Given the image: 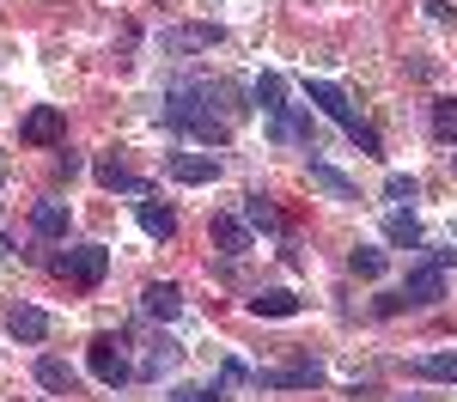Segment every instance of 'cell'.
I'll list each match as a JSON object with an SVG mask.
<instances>
[{
  "instance_id": "obj_20",
  "label": "cell",
  "mask_w": 457,
  "mask_h": 402,
  "mask_svg": "<svg viewBox=\"0 0 457 402\" xmlns=\"http://www.w3.org/2000/svg\"><path fill=\"white\" fill-rule=\"evenodd\" d=\"M250 98L262 104V116H281V110H287V79H281V73H262V79L250 86Z\"/></svg>"
},
{
  "instance_id": "obj_22",
  "label": "cell",
  "mask_w": 457,
  "mask_h": 402,
  "mask_svg": "<svg viewBox=\"0 0 457 402\" xmlns=\"http://www.w3.org/2000/svg\"><path fill=\"white\" fill-rule=\"evenodd\" d=\"M433 141L457 146V98H433Z\"/></svg>"
},
{
  "instance_id": "obj_26",
  "label": "cell",
  "mask_w": 457,
  "mask_h": 402,
  "mask_svg": "<svg viewBox=\"0 0 457 402\" xmlns=\"http://www.w3.org/2000/svg\"><path fill=\"white\" fill-rule=\"evenodd\" d=\"M415 195H421V183L409 177V171H390V177H385V201H396V208H409Z\"/></svg>"
},
{
  "instance_id": "obj_25",
  "label": "cell",
  "mask_w": 457,
  "mask_h": 402,
  "mask_svg": "<svg viewBox=\"0 0 457 402\" xmlns=\"http://www.w3.org/2000/svg\"><path fill=\"white\" fill-rule=\"evenodd\" d=\"M348 268L360 275V281H378V275H385V250H372V244H360V250L348 256Z\"/></svg>"
},
{
  "instance_id": "obj_16",
  "label": "cell",
  "mask_w": 457,
  "mask_h": 402,
  "mask_svg": "<svg viewBox=\"0 0 457 402\" xmlns=\"http://www.w3.org/2000/svg\"><path fill=\"white\" fill-rule=\"evenodd\" d=\"M6 329H12L19 341H43V335H49V317H43L37 305H12V311H6Z\"/></svg>"
},
{
  "instance_id": "obj_9",
  "label": "cell",
  "mask_w": 457,
  "mask_h": 402,
  "mask_svg": "<svg viewBox=\"0 0 457 402\" xmlns=\"http://www.w3.org/2000/svg\"><path fill=\"white\" fill-rule=\"evenodd\" d=\"M208 238H213V250H220V256H245V250H250V226H245V214H213Z\"/></svg>"
},
{
  "instance_id": "obj_24",
  "label": "cell",
  "mask_w": 457,
  "mask_h": 402,
  "mask_svg": "<svg viewBox=\"0 0 457 402\" xmlns=\"http://www.w3.org/2000/svg\"><path fill=\"white\" fill-rule=\"evenodd\" d=\"M415 372L421 378H439V384H457V354H421Z\"/></svg>"
},
{
  "instance_id": "obj_11",
  "label": "cell",
  "mask_w": 457,
  "mask_h": 402,
  "mask_svg": "<svg viewBox=\"0 0 457 402\" xmlns=\"http://www.w3.org/2000/svg\"><path fill=\"white\" fill-rule=\"evenodd\" d=\"M37 384L49 390V397H73V384H79V372L68 360H55V354H43L37 360Z\"/></svg>"
},
{
  "instance_id": "obj_8",
  "label": "cell",
  "mask_w": 457,
  "mask_h": 402,
  "mask_svg": "<svg viewBox=\"0 0 457 402\" xmlns=\"http://www.w3.org/2000/svg\"><path fill=\"white\" fill-rule=\"evenodd\" d=\"M62 128H68V122H62V110H55V104H37L31 116L19 122V141H31V146H55V141H62Z\"/></svg>"
},
{
  "instance_id": "obj_27",
  "label": "cell",
  "mask_w": 457,
  "mask_h": 402,
  "mask_svg": "<svg viewBox=\"0 0 457 402\" xmlns=\"http://www.w3.org/2000/svg\"><path fill=\"white\" fill-rule=\"evenodd\" d=\"M55 171H62V177H79V152L62 146V152H55Z\"/></svg>"
},
{
  "instance_id": "obj_7",
  "label": "cell",
  "mask_w": 457,
  "mask_h": 402,
  "mask_svg": "<svg viewBox=\"0 0 457 402\" xmlns=\"http://www.w3.org/2000/svg\"><path fill=\"white\" fill-rule=\"evenodd\" d=\"M256 384L262 390H312V384H323V365L293 360V365H275V372H256Z\"/></svg>"
},
{
  "instance_id": "obj_3",
  "label": "cell",
  "mask_w": 457,
  "mask_h": 402,
  "mask_svg": "<svg viewBox=\"0 0 457 402\" xmlns=\"http://www.w3.org/2000/svg\"><path fill=\"white\" fill-rule=\"evenodd\" d=\"M86 365H92V378H104V384H129L135 378V365H129V341L104 329V335H92V348H86Z\"/></svg>"
},
{
  "instance_id": "obj_21",
  "label": "cell",
  "mask_w": 457,
  "mask_h": 402,
  "mask_svg": "<svg viewBox=\"0 0 457 402\" xmlns=\"http://www.w3.org/2000/svg\"><path fill=\"white\" fill-rule=\"evenodd\" d=\"M385 238H390V244H409V250H415V244H421V219L409 214V208H396V214L385 219Z\"/></svg>"
},
{
  "instance_id": "obj_23",
  "label": "cell",
  "mask_w": 457,
  "mask_h": 402,
  "mask_svg": "<svg viewBox=\"0 0 457 402\" xmlns=\"http://www.w3.org/2000/svg\"><path fill=\"white\" fill-rule=\"evenodd\" d=\"M245 226L250 232H281V214L269 208V195H245Z\"/></svg>"
},
{
  "instance_id": "obj_12",
  "label": "cell",
  "mask_w": 457,
  "mask_h": 402,
  "mask_svg": "<svg viewBox=\"0 0 457 402\" xmlns=\"http://www.w3.org/2000/svg\"><path fill=\"white\" fill-rule=\"evenodd\" d=\"M141 311H146V317H159V324H171L177 311H183V292H177L171 281H153V287L141 292Z\"/></svg>"
},
{
  "instance_id": "obj_15",
  "label": "cell",
  "mask_w": 457,
  "mask_h": 402,
  "mask_svg": "<svg viewBox=\"0 0 457 402\" xmlns=\"http://www.w3.org/2000/svg\"><path fill=\"white\" fill-rule=\"evenodd\" d=\"M305 171H312V189H323V195H336V201H360V189H353V183L342 177L336 165H323V159H312Z\"/></svg>"
},
{
  "instance_id": "obj_4",
  "label": "cell",
  "mask_w": 457,
  "mask_h": 402,
  "mask_svg": "<svg viewBox=\"0 0 457 402\" xmlns=\"http://www.w3.org/2000/svg\"><path fill=\"white\" fill-rule=\"evenodd\" d=\"M445 292H452V281H445V268H433V262H415V268H409V281H403V292H396V299H403L409 311H433V305H439Z\"/></svg>"
},
{
  "instance_id": "obj_2",
  "label": "cell",
  "mask_w": 457,
  "mask_h": 402,
  "mask_svg": "<svg viewBox=\"0 0 457 402\" xmlns=\"http://www.w3.org/2000/svg\"><path fill=\"white\" fill-rule=\"evenodd\" d=\"M305 98H312V104L323 110V116H329V122H336L360 152H385V146H378V128L353 116V104H348V92H342V86H329V79H305Z\"/></svg>"
},
{
  "instance_id": "obj_6",
  "label": "cell",
  "mask_w": 457,
  "mask_h": 402,
  "mask_svg": "<svg viewBox=\"0 0 457 402\" xmlns=\"http://www.w3.org/2000/svg\"><path fill=\"white\" fill-rule=\"evenodd\" d=\"M220 43H226L220 25H171V31L159 37L165 55H195V49H220Z\"/></svg>"
},
{
  "instance_id": "obj_5",
  "label": "cell",
  "mask_w": 457,
  "mask_h": 402,
  "mask_svg": "<svg viewBox=\"0 0 457 402\" xmlns=\"http://www.w3.org/2000/svg\"><path fill=\"white\" fill-rule=\"evenodd\" d=\"M55 275H68L73 287L92 292V287L110 275V250H104V244H79V250H68L62 262H55Z\"/></svg>"
},
{
  "instance_id": "obj_1",
  "label": "cell",
  "mask_w": 457,
  "mask_h": 402,
  "mask_svg": "<svg viewBox=\"0 0 457 402\" xmlns=\"http://www.w3.org/2000/svg\"><path fill=\"white\" fill-rule=\"evenodd\" d=\"M220 98H226V92L208 86V79H183V86H171V92L159 98V116H165L171 128H183V135H195V141H226V122L213 116Z\"/></svg>"
},
{
  "instance_id": "obj_17",
  "label": "cell",
  "mask_w": 457,
  "mask_h": 402,
  "mask_svg": "<svg viewBox=\"0 0 457 402\" xmlns=\"http://www.w3.org/2000/svg\"><path fill=\"white\" fill-rule=\"evenodd\" d=\"M177 360H183V348H177L171 335H159V341L141 354V365H135V372H141V378H159V372H171Z\"/></svg>"
},
{
  "instance_id": "obj_18",
  "label": "cell",
  "mask_w": 457,
  "mask_h": 402,
  "mask_svg": "<svg viewBox=\"0 0 457 402\" xmlns=\"http://www.w3.org/2000/svg\"><path fill=\"white\" fill-rule=\"evenodd\" d=\"M98 183H104V189H122V195H153V183L135 177V171H129V165H116V159L98 165Z\"/></svg>"
},
{
  "instance_id": "obj_29",
  "label": "cell",
  "mask_w": 457,
  "mask_h": 402,
  "mask_svg": "<svg viewBox=\"0 0 457 402\" xmlns=\"http://www.w3.org/2000/svg\"><path fill=\"white\" fill-rule=\"evenodd\" d=\"M403 402H427V397H403Z\"/></svg>"
},
{
  "instance_id": "obj_14",
  "label": "cell",
  "mask_w": 457,
  "mask_h": 402,
  "mask_svg": "<svg viewBox=\"0 0 457 402\" xmlns=\"http://www.w3.org/2000/svg\"><path fill=\"white\" fill-rule=\"evenodd\" d=\"M135 219H141V232L146 238H159V244H165V238H177V214L171 208H159V201H135Z\"/></svg>"
},
{
  "instance_id": "obj_28",
  "label": "cell",
  "mask_w": 457,
  "mask_h": 402,
  "mask_svg": "<svg viewBox=\"0 0 457 402\" xmlns=\"http://www.w3.org/2000/svg\"><path fill=\"white\" fill-rule=\"evenodd\" d=\"M0 183H6V152H0Z\"/></svg>"
},
{
  "instance_id": "obj_13",
  "label": "cell",
  "mask_w": 457,
  "mask_h": 402,
  "mask_svg": "<svg viewBox=\"0 0 457 402\" xmlns=\"http://www.w3.org/2000/svg\"><path fill=\"white\" fill-rule=\"evenodd\" d=\"M250 317H299V292L287 287H262L250 299Z\"/></svg>"
},
{
  "instance_id": "obj_10",
  "label": "cell",
  "mask_w": 457,
  "mask_h": 402,
  "mask_svg": "<svg viewBox=\"0 0 457 402\" xmlns=\"http://www.w3.org/2000/svg\"><path fill=\"white\" fill-rule=\"evenodd\" d=\"M171 177L177 183H213L220 177V152H171Z\"/></svg>"
},
{
  "instance_id": "obj_19",
  "label": "cell",
  "mask_w": 457,
  "mask_h": 402,
  "mask_svg": "<svg viewBox=\"0 0 457 402\" xmlns=\"http://www.w3.org/2000/svg\"><path fill=\"white\" fill-rule=\"evenodd\" d=\"M31 232L37 238H68V208H62V201H37L31 208Z\"/></svg>"
}]
</instances>
